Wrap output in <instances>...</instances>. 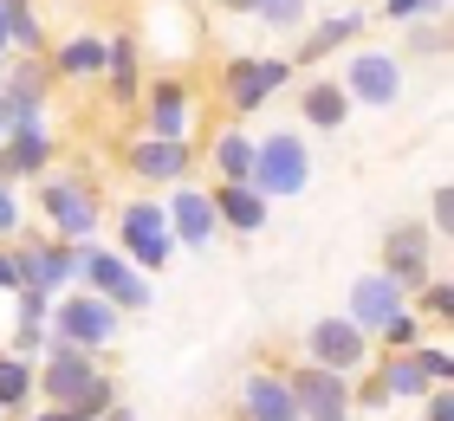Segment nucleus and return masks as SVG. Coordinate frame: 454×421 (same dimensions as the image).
<instances>
[{"label":"nucleus","instance_id":"1","mask_svg":"<svg viewBox=\"0 0 454 421\" xmlns=\"http://www.w3.org/2000/svg\"><path fill=\"white\" fill-rule=\"evenodd\" d=\"M78 285L98 292V299H111L117 311H150L156 305V279L150 272H137L123 253L98 246V240H78Z\"/></svg>","mask_w":454,"mask_h":421},{"label":"nucleus","instance_id":"2","mask_svg":"<svg viewBox=\"0 0 454 421\" xmlns=\"http://www.w3.org/2000/svg\"><path fill=\"white\" fill-rule=\"evenodd\" d=\"M123 331V311L111 299H98V292H59L52 299V318H46V337L59 344H78V350H111Z\"/></svg>","mask_w":454,"mask_h":421},{"label":"nucleus","instance_id":"3","mask_svg":"<svg viewBox=\"0 0 454 421\" xmlns=\"http://www.w3.org/2000/svg\"><path fill=\"white\" fill-rule=\"evenodd\" d=\"M39 214H46V227L59 240H98V221H105V201H98V188L91 182H78V175H39Z\"/></svg>","mask_w":454,"mask_h":421},{"label":"nucleus","instance_id":"4","mask_svg":"<svg viewBox=\"0 0 454 421\" xmlns=\"http://www.w3.org/2000/svg\"><path fill=\"white\" fill-rule=\"evenodd\" d=\"M260 188L266 201H286V195H305V182H312V150H305L299 130H273L254 143V175H247Z\"/></svg>","mask_w":454,"mask_h":421},{"label":"nucleus","instance_id":"5","mask_svg":"<svg viewBox=\"0 0 454 421\" xmlns=\"http://www.w3.org/2000/svg\"><path fill=\"white\" fill-rule=\"evenodd\" d=\"M383 272L409 292V299H416V292L442 272V240L428 234L422 221H396V227L383 234Z\"/></svg>","mask_w":454,"mask_h":421},{"label":"nucleus","instance_id":"6","mask_svg":"<svg viewBox=\"0 0 454 421\" xmlns=\"http://www.w3.org/2000/svg\"><path fill=\"white\" fill-rule=\"evenodd\" d=\"M117 240H123L117 253H123L137 272H150V279L176 260V240H169V214H162V201H130V207L117 214Z\"/></svg>","mask_w":454,"mask_h":421},{"label":"nucleus","instance_id":"7","mask_svg":"<svg viewBox=\"0 0 454 421\" xmlns=\"http://www.w3.org/2000/svg\"><path fill=\"white\" fill-rule=\"evenodd\" d=\"M98 356L78 350V344H59V337H46V363H33V395H46L52 409H72L78 395H85L98 383Z\"/></svg>","mask_w":454,"mask_h":421},{"label":"nucleus","instance_id":"8","mask_svg":"<svg viewBox=\"0 0 454 421\" xmlns=\"http://www.w3.org/2000/svg\"><path fill=\"white\" fill-rule=\"evenodd\" d=\"M377 356V344L344 318V311H332V318H312L305 324V363L318 370H338V376H364V363Z\"/></svg>","mask_w":454,"mask_h":421},{"label":"nucleus","instance_id":"9","mask_svg":"<svg viewBox=\"0 0 454 421\" xmlns=\"http://www.w3.org/2000/svg\"><path fill=\"white\" fill-rule=\"evenodd\" d=\"M344 97L364 104V111H389V104H403V58L357 39V52H350V66H344Z\"/></svg>","mask_w":454,"mask_h":421},{"label":"nucleus","instance_id":"10","mask_svg":"<svg viewBox=\"0 0 454 421\" xmlns=\"http://www.w3.org/2000/svg\"><path fill=\"white\" fill-rule=\"evenodd\" d=\"M13 260H20V285L46 292V299H59V292L78 285V240H13Z\"/></svg>","mask_w":454,"mask_h":421},{"label":"nucleus","instance_id":"11","mask_svg":"<svg viewBox=\"0 0 454 421\" xmlns=\"http://www.w3.org/2000/svg\"><path fill=\"white\" fill-rule=\"evenodd\" d=\"M293 78V66L273 52H247V58H227V72H221V97H227V111H260V104H273L279 97V84Z\"/></svg>","mask_w":454,"mask_h":421},{"label":"nucleus","instance_id":"12","mask_svg":"<svg viewBox=\"0 0 454 421\" xmlns=\"http://www.w3.org/2000/svg\"><path fill=\"white\" fill-rule=\"evenodd\" d=\"M286 383H293L299 421H357V409H350V376L299 363V370H286Z\"/></svg>","mask_w":454,"mask_h":421},{"label":"nucleus","instance_id":"13","mask_svg":"<svg viewBox=\"0 0 454 421\" xmlns=\"http://www.w3.org/2000/svg\"><path fill=\"white\" fill-rule=\"evenodd\" d=\"M162 214H169V240H176V253H208L215 234H221V214H215V195H208V188L176 182L169 201H162Z\"/></svg>","mask_w":454,"mask_h":421},{"label":"nucleus","instance_id":"14","mask_svg":"<svg viewBox=\"0 0 454 421\" xmlns=\"http://www.w3.org/2000/svg\"><path fill=\"white\" fill-rule=\"evenodd\" d=\"M123 162H130V175H137V182H150V188H176V182H189L195 150H189V136H137L130 150H123Z\"/></svg>","mask_w":454,"mask_h":421},{"label":"nucleus","instance_id":"15","mask_svg":"<svg viewBox=\"0 0 454 421\" xmlns=\"http://www.w3.org/2000/svg\"><path fill=\"white\" fill-rule=\"evenodd\" d=\"M409 305V292L396 285V279H389V272L377 266V272H357V279H350V299H344V318L350 324H357L364 337L370 331H377L383 318H389V311H403Z\"/></svg>","mask_w":454,"mask_h":421},{"label":"nucleus","instance_id":"16","mask_svg":"<svg viewBox=\"0 0 454 421\" xmlns=\"http://www.w3.org/2000/svg\"><path fill=\"white\" fill-rule=\"evenodd\" d=\"M52 168V123H13L0 136V175L13 182H39Z\"/></svg>","mask_w":454,"mask_h":421},{"label":"nucleus","instance_id":"17","mask_svg":"<svg viewBox=\"0 0 454 421\" xmlns=\"http://www.w3.org/2000/svg\"><path fill=\"white\" fill-rule=\"evenodd\" d=\"M0 84L13 91V123H46V84H52V66H46L39 52H20V58H7Z\"/></svg>","mask_w":454,"mask_h":421},{"label":"nucleus","instance_id":"18","mask_svg":"<svg viewBox=\"0 0 454 421\" xmlns=\"http://www.w3.org/2000/svg\"><path fill=\"white\" fill-rule=\"evenodd\" d=\"M143 117H150V130L143 136H189V117H195V97L182 78H150V91L137 97Z\"/></svg>","mask_w":454,"mask_h":421},{"label":"nucleus","instance_id":"19","mask_svg":"<svg viewBox=\"0 0 454 421\" xmlns=\"http://www.w3.org/2000/svg\"><path fill=\"white\" fill-rule=\"evenodd\" d=\"M240 421H299L293 383H286L279 370H247V383H240Z\"/></svg>","mask_w":454,"mask_h":421},{"label":"nucleus","instance_id":"20","mask_svg":"<svg viewBox=\"0 0 454 421\" xmlns=\"http://www.w3.org/2000/svg\"><path fill=\"white\" fill-rule=\"evenodd\" d=\"M208 195H215V214H221L227 234H260L266 214H273V201H266L254 182H221V188H208Z\"/></svg>","mask_w":454,"mask_h":421},{"label":"nucleus","instance_id":"21","mask_svg":"<svg viewBox=\"0 0 454 421\" xmlns=\"http://www.w3.org/2000/svg\"><path fill=\"white\" fill-rule=\"evenodd\" d=\"M364 27H370V13L357 7V13H332V19H318V27H305V46H299V66H318V58H332V52H344V46H357L364 39Z\"/></svg>","mask_w":454,"mask_h":421},{"label":"nucleus","instance_id":"22","mask_svg":"<svg viewBox=\"0 0 454 421\" xmlns=\"http://www.w3.org/2000/svg\"><path fill=\"white\" fill-rule=\"evenodd\" d=\"M370 363H377V383H383L389 402H422V395L435 389L416 350H383V356H370Z\"/></svg>","mask_w":454,"mask_h":421},{"label":"nucleus","instance_id":"23","mask_svg":"<svg viewBox=\"0 0 454 421\" xmlns=\"http://www.w3.org/2000/svg\"><path fill=\"white\" fill-rule=\"evenodd\" d=\"M137 39L130 33H111V58H105V84H111V104L117 111H130V104L143 97V78H137Z\"/></svg>","mask_w":454,"mask_h":421},{"label":"nucleus","instance_id":"24","mask_svg":"<svg viewBox=\"0 0 454 421\" xmlns=\"http://www.w3.org/2000/svg\"><path fill=\"white\" fill-rule=\"evenodd\" d=\"M105 58H111V39L105 33H72L66 46L52 52V72L59 78H105Z\"/></svg>","mask_w":454,"mask_h":421},{"label":"nucleus","instance_id":"25","mask_svg":"<svg viewBox=\"0 0 454 421\" xmlns=\"http://www.w3.org/2000/svg\"><path fill=\"white\" fill-rule=\"evenodd\" d=\"M299 111H305V130H344L350 97H344V84L312 78V84H305V97H299Z\"/></svg>","mask_w":454,"mask_h":421},{"label":"nucleus","instance_id":"26","mask_svg":"<svg viewBox=\"0 0 454 421\" xmlns=\"http://www.w3.org/2000/svg\"><path fill=\"white\" fill-rule=\"evenodd\" d=\"M208 162H215L221 182H247V175H254V136H247V130H221L208 143Z\"/></svg>","mask_w":454,"mask_h":421},{"label":"nucleus","instance_id":"27","mask_svg":"<svg viewBox=\"0 0 454 421\" xmlns=\"http://www.w3.org/2000/svg\"><path fill=\"white\" fill-rule=\"evenodd\" d=\"M33 402V356H13V350H0V409H27Z\"/></svg>","mask_w":454,"mask_h":421},{"label":"nucleus","instance_id":"28","mask_svg":"<svg viewBox=\"0 0 454 421\" xmlns=\"http://www.w3.org/2000/svg\"><path fill=\"white\" fill-rule=\"evenodd\" d=\"M370 344H377V350H416V344H422V311H416V305L389 311V318L370 331Z\"/></svg>","mask_w":454,"mask_h":421},{"label":"nucleus","instance_id":"29","mask_svg":"<svg viewBox=\"0 0 454 421\" xmlns=\"http://www.w3.org/2000/svg\"><path fill=\"white\" fill-rule=\"evenodd\" d=\"M0 19H7V39H13V52H39V13H33V0H0Z\"/></svg>","mask_w":454,"mask_h":421},{"label":"nucleus","instance_id":"30","mask_svg":"<svg viewBox=\"0 0 454 421\" xmlns=\"http://www.w3.org/2000/svg\"><path fill=\"white\" fill-rule=\"evenodd\" d=\"M409 305H416L422 318L448 324V318H454V285H448V272H435V279H428V285H422V292H416V299H409Z\"/></svg>","mask_w":454,"mask_h":421},{"label":"nucleus","instance_id":"31","mask_svg":"<svg viewBox=\"0 0 454 421\" xmlns=\"http://www.w3.org/2000/svg\"><path fill=\"white\" fill-rule=\"evenodd\" d=\"M305 7H312V0H254V13H260L273 33H299V27H305Z\"/></svg>","mask_w":454,"mask_h":421},{"label":"nucleus","instance_id":"32","mask_svg":"<svg viewBox=\"0 0 454 421\" xmlns=\"http://www.w3.org/2000/svg\"><path fill=\"white\" fill-rule=\"evenodd\" d=\"M20 227H27V201H20V182L0 175V240H20Z\"/></svg>","mask_w":454,"mask_h":421},{"label":"nucleus","instance_id":"33","mask_svg":"<svg viewBox=\"0 0 454 421\" xmlns=\"http://www.w3.org/2000/svg\"><path fill=\"white\" fill-rule=\"evenodd\" d=\"M403 46H409V58H442V52H448V33H442V27H422V19H409V27H403Z\"/></svg>","mask_w":454,"mask_h":421},{"label":"nucleus","instance_id":"34","mask_svg":"<svg viewBox=\"0 0 454 421\" xmlns=\"http://www.w3.org/2000/svg\"><path fill=\"white\" fill-rule=\"evenodd\" d=\"M428 234H435L442 246H448V234H454V188H448V182L428 195Z\"/></svg>","mask_w":454,"mask_h":421},{"label":"nucleus","instance_id":"35","mask_svg":"<svg viewBox=\"0 0 454 421\" xmlns=\"http://www.w3.org/2000/svg\"><path fill=\"white\" fill-rule=\"evenodd\" d=\"M416 356H422V370H428V383H454V344H416Z\"/></svg>","mask_w":454,"mask_h":421},{"label":"nucleus","instance_id":"36","mask_svg":"<svg viewBox=\"0 0 454 421\" xmlns=\"http://www.w3.org/2000/svg\"><path fill=\"white\" fill-rule=\"evenodd\" d=\"M422 421H454V383H435L422 395Z\"/></svg>","mask_w":454,"mask_h":421},{"label":"nucleus","instance_id":"37","mask_svg":"<svg viewBox=\"0 0 454 421\" xmlns=\"http://www.w3.org/2000/svg\"><path fill=\"white\" fill-rule=\"evenodd\" d=\"M13 356H39L46 350V324H13V344H7Z\"/></svg>","mask_w":454,"mask_h":421},{"label":"nucleus","instance_id":"38","mask_svg":"<svg viewBox=\"0 0 454 421\" xmlns=\"http://www.w3.org/2000/svg\"><path fill=\"white\" fill-rule=\"evenodd\" d=\"M383 13L396 19V27H409V19H428L435 7H428V0H383Z\"/></svg>","mask_w":454,"mask_h":421},{"label":"nucleus","instance_id":"39","mask_svg":"<svg viewBox=\"0 0 454 421\" xmlns=\"http://www.w3.org/2000/svg\"><path fill=\"white\" fill-rule=\"evenodd\" d=\"M0 292H20V260H13V240H0Z\"/></svg>","mask_w":454,"mask_h":421},{"label":"nucleus","instance_id":"40","mask_svg":"<svg viewBox=\"0 0 454 421\" xmlns=\"http://www.w3.org/2000/svg\"><path fill=\"white\" fill-rule=\"evenodd\" d=\"M7 130H13V91L0 84V136H7Z\"/></svg>","mask_w":454,"mask_h":421},{"label":"nucleus","instance_id":"41","mask_svg":"<svg viewBox=\"0 0 454 421\" xmlns=\"http://www.w3.org/2000/svg\"><path fill=\"white\" fill-rule=\"evenodd\" d=\"M98 421H137V409H123V402H111V409L98 415Z\"/></svg>","mask_w":454,"mask_h":421},{"label":"nucleus","instance_id":"42","mask_svg":"<svg viewBox=\"0 0 454 421\" xmlns=\"http://www.w3.org/2000/svg\"><path fill=\"white\" fill-rule=\"evenodd\" d=\"M27 421H66V409H52V402H46V409H39V415H27Z\"/></svg>","mask_w":454,"mask_h":421},{"label":"nucleus","instance_id":"43","mask_svg":"<svg viewBox=\"0 0 454 421\" xmlns=\"http://www.w3.org/2000/svg\"><path fill=\"white\" fill-rule=\"evenodd\" d=\"M215 7H227V13H254V0H215Z\"/></svg>","mask_w":454,"mask_h":421},{"label":"nucleus","instance_id":"44","mask_svg":"<svg viewBox=\"0 0 454 421\" xmlns=\"http://www.w3.org/2000/svg\"><path fill=\"white\" fill-rule=\"evenodd\" d=\"M13 52V39H7V19H0V58H7Z\"/></svg>","mask_w":454,"mask_h":421},{"label":"nucleus","instance_id":"45","mask_svg":"<svg viewBox=\"0 0 454 421\" xmlns=\"http://www.w3.org/2000/svg\"><path fill=\"white\" fill-rule=\"evenodd\" d=\"M428 7H435V13H448V0H428Z\"/></svg>","mask_w":454,"mask_h":421},{"label":"nucleus","instance_id":"46","mask_svg":"<svg viewBox=\"0 0 454 421\" xmlns=\"http://www.w3.org/2000/svg\"><path fill=\"white\" fill-rule=\"evenodd\" d=\"M0 421H7V409H0Z\"/></svg>","mask_w":454,"mask_h":421}]
</instances>
